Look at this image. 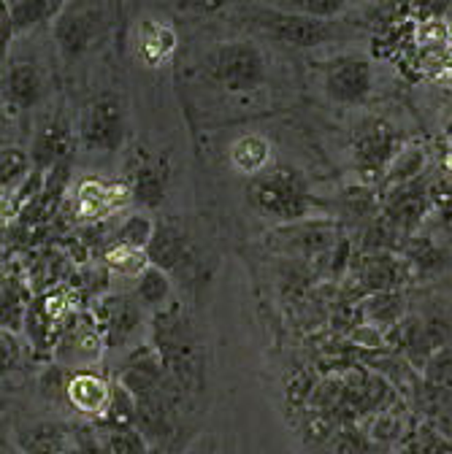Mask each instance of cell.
I'll return each mask as SVG.
<instances>
[{"label":"cell","mask_w":452,"mask_h":454,"mask_svg":"<svg viewBox=\"0 0 452 454\" xmlns=\"http://www.w3.org/2000/svg\"><path fill=\"white\" fill-rule=\"evenodd\" d=\"M252 208L279 224H298L320 216L322 206L312 195V187L301 170L290 165H274L250 182Z\"/></svg>","instance_id":"obj_1"},{"label":"cell","mask_w":452,"mask_h":454,"mask_svg":"<svg viewBox=\"0 0 452 454\" xmlns=\"http://www.w3.org/2000/svg\"><path fill=\"white\" fill-rule=\"evenodd\" d=\"M203 71L219 90L231 95H247L268 82V57L252 38H234L209 51Z\"/></svg>","instance_id":"obj_2"},{"label":"cell","mask_w":452,"mask_h":454,"mask_svg":"<svg viewBox=\"0 0 452 454\" xmlns=\"http://www.w3.org/2000/svg\"><path fill=\"white\" fill-rule=\"evenodd\" d=\"M108 27L103 0H68L52 20L49 33L66 63H76L90 54Z\"/></svg>","instance_id":"obj_3"},{"label":"cell","mask_w":452,"mask_h":454,"mask_svg":"<svg viewBox=\"0 0 452 454\" xmlns=\"http://www.w3.org/2000/svg\"><path fill=\"white\" fill-rule=\"evenodd\" d=\"M92 314L100 325L106 352H133L144 347L149 330V311L131 295V293H103L92 301Z\"/></svg>","instance_id":"obj_4"},{"label":"cell","mask_w":452,"mask_h":454,"mask_svg":"<svg viewBox=\"0 0 452 454\" xmlns=\"http://www.w3.org/2000/svg\"><path fill=\"white\" fill-rule=\"evenodd\" d=\"M255 30L268 35L276 43H285L293 49H314L322 43H330L342 35V22L336 20H314L301 14H288L279 9H252L247 14Z\"/></svg>","instance_id":"obj_5"},{"label":"cell","mask_w":452,"mask_h":454,"mask_svg":"<svg viewBox=\"0 0 452 454\" xmlns=\"http://www.w3.org/2000/svg\"><path fill=\"white\" fill-rule=\"evenodd\" d=\"M407 146L404 136L390 122L379 117L363 120L353 133V168L361 174V184L377 187L385 176V170Z\"/></svg>","instance_id":"obj_6"},{"label":"cell","mask_w":452,"mask_h":454,"mask_svg":"<svg viewBox=\"0 0 452 454\" xmlns=\"http://www.w3.org/2000/svg\"><path fill=\"white\" fill-rule=\"evenodd\" d=\"M103 355H106V340L92 309H76L68 317L58 344H54L49 363H58L60 368L76 373V371L98 368Z\"/></svg>","instance_id":"obj_7"},{"label":"cell","mask_w":452,"mask_h":454,"mask_svg":"<svg viewBox=\"0 0 452 454\" xmlns=\"http://www.w3.org/2000/svg\"><path fill=\"white\" fill-rule=\"evenodd\" d=\"M79 306L71 303L68 290L63 287H49L33 295L30 306H28V317H25V338L33 347L36 357H49L54 352V344L68 322V317L76 311Z\"/></svg>","instance_id":"obj_8"},{"label":"cell","mask_w":452,"mask_h":454,"mask_svg":"<svg viewBox=\"0 0 452 454\" xmlns=\"http://www.w3.org/2000/svg\"><path fill=\"white\" fill-rule=\"evenodd\" d=\"M125 108L111 92L92 98L79 117V144L92 154H115L125 144Z\"/></svg>","instance_id":"obj_9"},{"label":"cell","mask_w":452,"mask_h":454,"mask_svg":"<svg viewBox=\"0 0 452 454\" xmlns=\"http://www.w3.org/2000/svg\"><path fill=\"white\" fill-rule=\"evenodd\" d=\"M322 92L338 106H363L374 92V63L361 51L333 57L322 71Z\"/></svg>","instance_id":"obj_10"},{"label":"cell","mask_w":452,"mask_h":454,"mask_svg":"<svg viewBox=\"0 0 452 454\" xmlns=\"http://www.w3.org/2000/svg\"><path fill=\"white\" fill-rule=\"evenodd\" d=\"M433 206V192L428 179H417L412 184H404L399 190H393L382 195L379 216L390 227V231L399 236L404 244L420 233V224L431 214Z\"/></svg>","instance_id":"obj_11"},{"label":"cell","mask_w":452,"mask_h":454,"mask_svg":"<svg viewBox=\"0 0 452 454\" xmlns=\"http://www.w3.org/2000/svg\"><path fill=\"white\" fill-rule=\"evenodd\" d=\"M46 92H49L46 74L33 57L28 54L6 57L4 68H0V103L12 114H22L41 106Z\"/></svg>","instance_id":"obj_12"},{"label":"cell","mask_w":452,"mask_h":454,"mask_svg":"<svg viewBox=\"0 0 452 454\" xmlns=\"http://www.w3.org/2000/svg\"><path fill=\"white\" fill-rule=\"evenodd\" d=\"M358 293L377 295V293H395L404 290V284L412 281L409 262L401 252H361L350 268Z\"/></svg>","instance_id":"obj_13"},{"label":"cell","mask_w":452,"mask_h":454,"mask_svg":"<svg viewBox=\"0 0 452 454\" xmlns=\"http://www.w3.org/2000/svg\"><path fill=\"white\" fill-rule=\"evenodd\" d=\"M74 149H76V133H74L71 122L63 120V117H52V120H46V122L33 133V141H30L33 170H38V174L46 176L49 170H54L58 165L71 162Z\"/></svg>","instance_id":"obj_14"},{"label":"cell","mask_w":452,"mask_h":454,"mask_svg":"<svg viewBox=\"0 0 452 454\" xmlns=\"http://www.w3.org/2000/svg\"><path fill=\"white\" fill-rule=\"evenodd\" d=\"M76 425L63 419H30L14 427V449L20 454H71Z\"/></svg>","instance_id":"obj_15"},{"label":"cell","mask_w":452,"mask_h":454,"mask_svg":"<svg viewBox=\"0 0 452 454\" xmlns=\"http://www.w3.org/2000/svg\"><path fill=\"white\" fill-rule=\"evenodd\" d=\"M111 387H115V379H106L95 368L92 371H76V373H71L68 387H66L68 409L76 417H82L84 422L98 425L103 419L106 409H108Z\"/></svg>","instance_id":"obj_16"},{"label":"cell","mask_w":452,"mask_h":454,"mask_svg":"<svg viewBox=\"0 0 452 454\" xmlns=\"http://www.w3.org/2000/svg\"><path fill=\"white\" fill-rule=\"evenodd\" d=\"M131 200V192L125 184H108L100 179H82L74 192V214L82 222H100L106 216H115L123 211Z\"/></svg>","instance_id":"obj_17"},{"label":"cell","mask_w":452,"mask_h":454,"mask_svg":"<svg viewBox=\"0 0 452 454\" xmlns=\"http://www.w3.org/2000/svg\"><path fill=\"white\" fill-rule=\"evenodd\" d=\"M276 239L285 247V252H298L304 257H314L322 254L328 249H333L345 236H338V227L322 219H306L298 224H282V231L276 233Z\"/></svg>","instance_id":"obj_18"},{"label":"cell","mask_w":452,"mask_h":454,"mask_svg":"<svg viewBox=\"0 0 452 454\" xmlns=\"http://www.w3.org/2000/svg\"><path fill=\"white\" fill-rule=\"evenodd\" d=\"M404 260L409 262V270H412V278H423V281H431V278H439L444 276L449 268H452V257L449 252L436 244L431 236H412L404 249H401Z\"/></svg>","instance_id":"obj_19"},{"label":"cell","mask_w":452,"mask_h":454,"mask_svg":"<svg viewBox=\"0 0 452 454\" xmlns=\"http://www.w3.org/2000/svg\"><path fill=\"white\" fill-rule=\"evenodd\" d=\"M409 314V303L404 290H395V293H377V295H366L361 301V317L363 325L377 327L379 333L390 335L395 327L401 325V319Z\"/></svg>","instance_id":"obj_20"},{"label":"cell","mask_w":452,"mask_h":454,"mask_svg":"<svg viewBox=\"0 0 452 454\" xmlns=\"http://www.w3.org/2000/svg\"><path fill=\"white\" fill-rule=\"evenodd\" d=\"M425 168H428V149L420 146V144H407L399 154H395V160L385 170L382 182L377 184L379 198L393 192V190L404 187V184H412V182L423 179Z\"/></svg>","instance_id":"obj_21"},{"label":"cell","mask_w":452,"mask_h":454,"mask_svg":"<svg viewBox=\"0 0 452 454\" xmlns=\"http://www.w3.org/2000/svg\"><path fill=\"white\" fill-rule=\"evenodd\" d=\"M165 184H168V174L160 168V162H152V160H141L128 176V192H131V200L136 206H144V208H152V206H160L163 200V192H165Z\"/></svg>","instance_id":"obj_22"},{"label":"cell","mask_w":452,"mask_h":454,"mask_svg":"<svg viewBox=\"0 0 452 454\" xmlns=\"http://www.w3.org/2000/svg\"><path fill=\"white\" fill-rule=\"evenodd\" d=\"M187 254V241L182 236V231L177 224H168V222H157V231H155V239L149 241L147 247V257H149V265H157L163 270L171 273Z\"/></svg>","instance_id":"obj_23"},{"label":"cell","mask_w":452,"mask_h":454,"mask_svg":"<svg viewBox=\"0 0 452 454\" xmlns=\"http://www.w3.org/2000/svg\"><path fill=\"white\" fill-rule=\"evenodd\" d=\"M33 295L20 278H0V327L22 333L25 330V317Z\"/></svg>","instance_id":"obj_24"},{"label":"cell","mask_w":452,"mask_h":454,"mask_svg":"<svg viewBox=\"0 0 452 454\" xmlns=\"http://www.w3.org/2000/svg\"><path fill=\"white\" fill-rule=\"evenodd\" d=\"M131 295L149 311V314H157L163 311V306L171 298V273L157 268V265H147L136 281H133V290Z\"/></svg>","instance_id":"obj_25"},{"label":"cell","mask_w":452,"mask_h":454,"mask_svg":"<svg viewBox=\"0 0 452 454\" xmlns=\"http://www.w3.org/2000/svg\"><path fill=\"white\" fill-rule=\"evenodd\" d=\"M68 0H9L14 35H25L41 25H52Z\"/></svg>","instance_id":"obj_26"},{"label":"cell","mask_w":452,"mask_h":454,"mask_svg":"<svg viewBox=\"0 0 452 454\" xmlns=\"http://www.w3.org/2000/svg\"><path fill=\"white\" fill-rule=\"evenodd\" d=\"M30 174H33L30 152L14 144L0 149V200H9L12 195H17L30 179Z\"/></svg>","instance_id":"obj_27"},{"label":"cell","mask_w":452,"mask_h":454,"mask_svg":"<svg viewBox=\"0 0 452 454\" xmlns=\"http://www.w3.org/2000/svg\"><path fill=\"white\" fill-rule=\"evenodd\" d=\"M379 206H382V198H379L377 187H369V184L350 187L338 195V214L358 227H366L371 219H377Z\"/></svg>","instance_id":"obj_28"},{"label":"cell","mask_w":452,"mask_h":454,"mask_svg":"<svg viewBox=\"0 0 452 454\" xmlns=\"http://www.w3.org/2000/svg\"><path fill=\"white\" fill-rule=\"evenodd\" d=\"M231 162L239 174L258 176L268 170L271 162V144L263 136H244L231 146Z\"/></svg>","instance_id":"obj_29"},{"label":"cell","mask_w":452,"mask_h":454,"mask_svg":"<svg viewBox=\"0 0 452 454\" xmlns=\"http://www.w3.org/2000/svg\"><path fill=\"white\" fill-rule=\"evenodd\" d=\"M263 6L314 20H338L355 6V0H263Z\"/></svg>","instance_id":"obj_30"},{"label":"cell","mask_w":452,"mask_h":454,"mask_svg":"<svg viewBox=\"0 0 452 454\" xmlns=\"http://www.w3.org/2000/svg\"><path fill=\"white\" fill-rule=\"evenodd\" d=\"M136 414H139V401L136 395L115 379V387H111V401L108 409L103 414V419L98 422V427L111 430V427H136Z\"/></svg>","instance_id":"obj_31"},{"label":"cell","mask_w":452,"mask_h":454,"mask_svg":"<svg viewBox=\"0 0 452 454\" xmlns=\"http://www.w3.org/2000/svg\"><path fill=\"white\" fill-rule=\"evenodd\" d=\"M103 265H106V270H108L111 276L136 281V276L149 265V257H147V252H141V249H133V247H125V244L111 241L108 249L103 252Z\"/></svg>","instance_id":"obj_32"},{"label":"cell","mask_w":452,"mask_h":454,"mask_svg":"<svg viewBox=\"0 0 452 454\" xmlns=\"http://www.w3.org/2000/svg\"><path fill=\"white\" fill-rule=\"evenodd\" d=\"M155 231H157V222L144 214V211H133L128 216L120 219V224L115 227V241L117 244H125V247H133V249H141L147 252L149 241L155 239Z\"/></svg>","instance_id":"obj_33"},{"label":"cell","mask_w":452,"mask_h":454,"mask_svg":"<svg viewBox=\"0 0 452 454\" xmlns=\"http://www.w3.org/2000/svg\"><path fill=\"white\" fill-rule=\"evenodd\" d=\"M177 49V35L171 27H165V25H155L147 30L144 41H141V54H144V60L149 66H160L165 63L168 57L174 54Z\"/></svg>","instance_id":"obj_34"},{"label":"cell","mask_w":452,"mask_h":454,"mask_svg":"<svg viewBox=\"0 0 452 454\" xmlns=\"http://www.w3.org/2000/svg\"><path fill=\"white\" fill-rule=\"evenodd\" d=\"M100 433L108 454H149V441L139 427H100Z\"/></svg>","instance_id":"obj_35"},{"label":"cell","mask_w":452,"mask_h":454,"mask_svg":"<svg viewBox=\"0 0 452 454\" xmlns=\"http://www.w3.org/2000/svg\"><path fill=\"white\" fill-rule=\"evenodd\" d=\"M423 381L431 389H452V344L436 349L423 365Z\"/></svg>","instance_id":"obj_36"},{"label":"cell","mask_w":452,"mask_h":454,"mask_svg":"<svg viewBox=\"0 0 452 454\" xmlns=\"http://www.w3.org/2000/svg\"><path fill=\"white\" fill-rule=\"evenodd\" d=\"M22 340L17 333L0 327V379H6L9 373H14L22 363Z\"/></svg>","instance_id":"obj_37"},{"label":"cell","mask_w":452,"mask_h":454,"mask_svg":"<svg viewBox=\"0 0 452 454\" xmlns=\"http://www.w3.org/2000/svg\"><path fill=\"white\" fill-rule=\"evenodd\" d=\"M431 392H433L431 411H433L436 430L441 438L452 441V389H431Z\"/></svg>","instance_id":"obj_38"},{"label":"cell","mask_w":452,"mask_h":454,"mask_svg":"<svg viewBox=\"0 0 452 454\" xmlns=\"http://www.w3.org/2000/svg\"><path fill=\"white\" fill-rule=\"evenodd\" d=\"M449 9H452V0H412V12H415L423 22L444 20Z\"/></svg>","instance_id":"obj_39"},{"label":"cell","mask_w":452,"mask_h":454,"mask_svg":"<svg viewBox=\"0 0 452 454\" xmlns=\"http://www.w3.org/2000/svg\"><path fill=\"white\" fill-rule=\"evenodd\" d=\"M12 38H14V22H12L9 0H0V49H6V51H9Z\"/></svg>","instance_id":"obj_40"},{"label":"cell","mask_w":452,"mask_h":454,"mask_svg":"<svg viewBox=\"0 0 452 454\" xmlns=\"http://www.w3.org/2000/svg\"><path fill=\"white\" fill-rule=\"evenodd\" d=\"M12 117L14 114L0 103V149L12 146Z\"/></svg>","instance_id":"obj_41"},{"label":"cell","mask_w":452,"mask_h":454,"mask_svg":"<svg viewBox=\"0 0 452 454\" xmlns=\"http://www.w3.org/2000/svg\"><path fill=\"white\" fill-rule=\"evenodd\" d=\"M444 170H447V179L452 182V154H449V157L444 160Z\"/></svg>","instance_id":"obj_42"},{"label":"cell","mask_w":452,"mask_h":454,"mask_svg":"<svg viewBox=\"0 0 452 454\" xmlns=\"http://www.w3.org/2000/svg\"><path fill=\"white\" fill-rule=\"evenodd\" d=\"M6 57H9V51H6V49H0V68H4V63H6Z\"/></svg>","instance_id":"obj_43"},{"label":"cell","mask_w":452,"mask_h":454,"mask_svg":"<svg viewBox=\"0 0 452 454\" xmlns=\"http://www.w3.org/2000/svg\"><path fill=\"white\" fill-rule=\"evenodd\" d=\"M14 454H20V451H14Z\"/></svg>","instance_id":"obj_44"}]
</instances>
